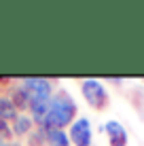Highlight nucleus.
<instances>
[{"mask_svg":"<svg viewBox=\"0 0 144 146\" xmlns=\"http://www.w3.org/2000/svg\"><path fill=\"white\" fill-rule=\"evenodd\" d=\"M76 117V104L66 91H59L49 102V112L44 117L42 129H64L66 125L74 123Z\"/></svg>","mask_w":144,"mask_h":146,"instance_id":"1","label":"nucleus"},{"mask_svg":"<svg viewBox=\"0 0 144 146\" xmlns=\"http://www.w3.org/2000/svg\"><path fill=\"white\" fill-rule=\"evenodd\" d=\"M81 91H83V98L89 102V106L96 108V110H102L108 104L106 87H104L98 78H85L81 83Z\"/></svg>","mask_w":144,"mask_h":146,"instance_id":"2","label":"nucleus"},{"mask_svg":"<svg viewBox=\"0 0 144 146\" xmlns=\"http://www.w3.org/2000/svg\"><path fill=\"white\" fill-rule=\"evenodd\" d=\"M21 87L26 89L30 100H40V102H49L53 98V85L47 78H23Z\"/></svg>","mask_w":144,"mask_h":146,"instance_id":"3","label":"nucleus"},{"mask_svg":"<svg viewBox=\"0 0 144 146\" xmlns=\"http://www.w3.org/2000/svg\"><path fill=\"white\" fill-rule=\"evenodd\" d=\"M68 138H70V142L74 146H91L93 129H91L89 119H85V117L74 119V123L70 125V129H68Z\"/></svg>","mask_w":144,"mask_h":146,"instance_id":"4","label":"nucleus"},{"mask_svg":"<svg viewBox=\"0 0 144 146\" xmlns=\"http://www.w3.org/2000/svg\"><path fill=\"white\" fill-rule=\"evenodd\" d=\"M102 131H106L110 146H127V131L119 121H106L102 125Z\"/></svg>","mask_w":144,"mask_h":146,"instance_id":"5","label":"nucleus"},{"mask_svg":"<svg viewBox=\"0 0 144 146\" xmlns=\"http://www.w3.org/2000/svg\"><path fill=\"white\" fill-rule=\"evenodd\" d=\"M49 146H70V138L64 129H44Z\"/></svg>","mask_w":144,"mask_h":146,"instance_id":"6","label":"nucleus"},{"mask_svg":"<svg viewBox=\"0 0 144 146\" xmlns=\"http://www.w3.org/2000/svg\"><path fill=\"white\" fill-rule=\"evenodd\" d=\"M17 108L9 98H0V121H15Z\"/></svg>","mask_w":144,"mask_h":146,"instance_id":"7","label":"nucleus"},{"mask_svg":"<svg viewBox=\"0 0 144 146\" xmlns=\"http://www.w3.org/2000/svg\"><path fill=\"white\" fill-rule=\"evenodd\" d=\"M30 127H32V119L26 117V114H17L13 121V127H11V131L15 135H23V133H28L30 131Z\"/></svg>","mask_w":144,"mask_h":146,"instance_id":"8","label":"nucleus"},{"mask_svg":"<svg viewBox=\"0 0 144 146\" xmlns=\"http://www.w3.org/2000/svg\"><path fill=\"white\" fill-rule=\"evenodd\" d=\"M13 135L11 127L7 125V121H0V142H4V140H9Z\"/></svg>","mask_w":144,"mask_h":146,"instance_id":"9","label":"nucleus"},{"mask_svg":"<svg viewBox=\"0 0 144 146\" xmlns=\"http://www.w3.org/2000/svg\"><path fill=\"white\" fill-rule=\"evenodd\" d=\"M0 146H9V144H7V142H0Z\"/></svg>","mask_w":144,"mask_h":146,"instance_id":"10","label":"nucleus"}]
</instances>
